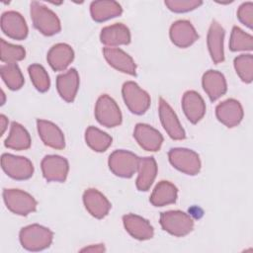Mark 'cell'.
<instances>
[{
  "label": "cell",
  "mask_w": 253,
  "mask_h": 253,
  "mask_svg": "<svg viewBox=\"0 0 253 253\" xmlns=\"http://www.w3.org/2000/svg\"><path fill=\"white\" fill-rule=\"evenodd\" d=\"M21 245L29 251H41L50 246L53 233L47 227L31 224L21 229L19 234Z\"/></svg>",
  "instance_id": "cell-1"
},
{
  "label": "cell",
  "mask_w": 253,
  "mask_h": 253,
  "mask_svg": "<svg viewBox=\"0 0 253 253\" xmlns=\"http://www.w3.org/2000/svg\"><path fill=\"white\" fill-rule=\"evenodd\" d=\"M30 13L34 27L42 35L53 36L60 32L61 26L58 17L43 4L33 1Z\"/></svg>",
  "instance_id": "cell-2"
},
{
  "label": "cell",
  "mask_w": 253,
  "mask_h": 253,
  "mask_svg": "<svg viewBox=\"0 0 253 253\" xmlns=\"http://www.w3.org/2000/svg\"><path fill=\"white\" fill-rule=\"evenodd\" d=\"M160 224L165 231L177 237L189 234L194 228L193 218L181 211H168L161 212Z\"/></svg>",
  "instance_id": "cell-3"
},
{
  "label": "cell",
  "mask_w": 253,
  "mask_h": 253,
  "mask_svg": "<svg viewBox=\"0 0 253 253\" xmlns=\"http://www.w3.org/2000/svg\"><path fill=\"white\" fill-rule=\"evenodd\" d=\"M139 157L127 150H115L109 156L110 170L118 177L130 178L138 167Z\"/></svg>",
  "instance_id": "cell-4"
},
{
  "label": "cell",
  "mask_w": 253,
  "mask_h": 253,
  "mask_svg": "<svg viewBox=\"0 0 253 253\" xmlns=\"http://www.w3.org/2000/svg\"><path fill=\"white\" fill-rule=\"evenodd\" d=\"M124 101L128 110L135 115L144 114L150 106V96L135 82L127 81L122 88Z\"/></svg>",
  "instance_id": "cell-5"
},
{
  "label": "cell",
  "mask_w": 253,
  "mask_h": 253,
  "mask_svg": "<svg viewBox=\"0 0 253 253\" xmlns=\"http://www.w3.org/2000/svg\"><path fill=\"white\" fill-rule=\"evenodd\" d=\"M3 200L7 209L19 215H28L37 210V201L22 190L4 189Z\"/></svg>",
  "instance_id": "cell-6"
},
{
  "label": "cell",
  "mask_w": 253,
  "mask_h": 253,
  "mask_svg": "<svg viewBox=\"0 0 253 253\" xmlns=\"http://www.w3.org/2000/svg\"><path fill=\"white\" fill-rule=\"evenodd\" d=\"M170 163L177 170L187 175H197L201 170V160L194 150L188 148H172L168 152Z\"/></svg>",
  "instance_id": "cell-7"
},
{
  "label": "cell",
  "mask_w": 253,
  "mask_h": 253,
  "mask_svg": "<svg viewBox=\"0 0 253 253\" xmlns=\"http://www.w3.org/2000/svg\"><path fill=\"white\" fill-rule=\"evenodd\" d=\"M95 117L100 125L114 127L122 123V113L116 101L109 95H101L95 106Z\"/></svg>",
  "instance_id": "cell-8"
},
{
  "label": "cell",
  "mask_w": 253,
  "mask_h": 253,
  "mask_svg": "<svg viewBox=\"0 0 253 253\" xmlns=\"http://www.w3.org/2000/svg\"><path fill=\"white\" fill-rule=\"evenodd\" d=\"M1 166L4 172L15 180H27L34 174L33 163L23 156L4 153L1 156Z\"/></svg>",
  "instance_id": "cell-9"
},
{
  "label": "cell",
  "mask_w": 253,
  "mask_h": 253,
  "mask_svg": "<svg viewBox=\"0 0 253 253\" xmlns=\"http://www.w3.org/2000/svg\"><path fill=\"white\" fill-rule=\"evenodd\" d=\"M42 171L48 182H64L66 180L69 165L66 158L59 155H46L42 160Z\"/></svg>",
  "instance_id": "cell-10"
},
{
  "label": "cell",
  "mask_w": 253,
  "mask_h": 253,
  "mask_svg": "<svg viewBox=\"0 0 253 253\" xmlns=\"http://www.w3.org/2000/svg\"><path fill=\"white\" fill-rule=\"evenodd\" d=\"M159 118L164 129L172 139L182 140L186 137L177 115L163 98L159 99Z\"/></svg>",
  "instance_id": "cell-11"
},
{
  "label": "cell",
  "mask_w": 253,
  "mask_h": 253,
  "mask_svg": "<svg viewBox=\"0 0 253 253\" xmlns=\"http://www.w3.org/2000/svg\"><path fill=\"white\" fill-rule=\"evenodd\" d=\"M2 32L11 39L24 40L28 36V26L24 17L16 11H7L1 16Z\"/></svg>",
  "instance_id": "cell-12"
},
{
  "label": "cell",
  "mask_w": 253,
  "mask_h": 253,
  "mask_svg": "<svg viewBox=\"0 0 253 253\" xmlns=\"http://www.w3.org/2000/svg\"><path fill=\"white\" fill-rule=\"evenodd\" d=\"M169 35L171 42L182 48L192 45L199 39V35L194 26L187 20L174 22L170 27Z\"/></svg>",
  "instance_id": "cell-13"
},
{
  "label": "cell",
  "mask_w": 253,
  "mask_h": 253,
  "mask_svg": "<svg viewBox=\"0 0 253 253\" xmlns=\"http://www.w3.org/2000/svg\"><path fill=\"white\" fill-rule=\"evenodd\" d=\"M215 116L221 124L227 127H233L242 121L243 109L237 100L227 99L216 106Z\"/></svg>",
  "instance_id": "cell-14"
},
{
  "label": "cell",
  "mask_w": 253,
  "mask_h": 253,
  "mask_svg": "<svg viewBox=\"0 0 253 253\" xmlns=\"http://www.w3.org/2000/svg\"><path fill=\"white\" fill-rule=\"evenodd\" d=\"M133 136L139 146L146 151L159 150L163 142L162 134L146 124H137L134 127Z\"/></svg>",
  "instance_id": "cell-15"
},
{
  "label": "cell",
  "mask_w": 253,
  "mask_h": 253,
  "mask_svg": "<svg viewBox=\"0 0 253 253\" xmlns=\"http://www.w3.org/2000/svg\"><path fill=\"white\" fill-rule=\"evenodd\" d=\"M83 204L87 211L99 219L105 217L111 210V203L96 189H88L84 192Z\"/></svg>",
  "instance_id": "cell-16"
},
{
  "label": "cell",
  "mask_w": 253,
  "mask_h": 253,
  "mask_svg": "<svg viewBox=\"0 0 253 253\" xmlns=\"http://www.w3.org/2000/svg\"><path fill=\"white\" fill-rule=\"evenodd\" d=\"M103 54L108 63L115 69L129 75L136 74V64L131 56L117 47H105Z\"/></svg>",
  "instance_id": "cell-17"
},
{
  "label": "cell",
  "mask_w": 253,
  "mask_h": 253,
  "mask_svg": "<svg viewBox=\"0 0 253 253\" xmlns=\"http://www.w3.org/2000/svg\"><path fill=\"white\" fill-rule=\"evenodd\" d=\"M182 109L192 124L200 122L206 114V104L201 95L193 90L185 92L182 98Z\"/></svg>",
  "instance_id": "cell-18"
},
{
  "label": "cell",
  "mask_w": 253,
  "mask_h": 253,
  "mask_svg": "<svg viewBox=\"0 0 253 253\" xmlns=\"http://www.w3.org/2000/svg\"><path fill=\"white\" fill-rule=\"evenodd\" d=\"M123 222L126 230L137 240H148L153 237L152 225L142 216L128 213L123 216Z\"/></svg>",
  "instance_id": "cell-19"
},
{
  "label": "cell",
  "mask_w": 253,
  "mask_h": 253,
  "mask_svg": "<svg viewBox=\"0 0 253 253\" xmlns=\"http://www.w3.org/2000/svg\"><path fill=\"white\" fill-rule=\"evenodd\" d=\"M37 126L39 135L45 145L54 149L64 148V135L56 125L45 120H38Z\"/></svg>",
  "instance_id": "cell-20"
},
{
  "label": "cell",
  "mask_w": 253,
  "mask_h": 253,
  "mask_svg": "<svg viewBox=\"0 0 253 253\" xmlns=\"http://www.w3.org/2000/svg\"><path fill=\"white\" fill-rule=\"evenodd\" d=\"M100 40L108 47L128 44L130 42V33L126 25L122 23L114 24L102 29Z\"/></svg>",
  "instance_id": "cell-21"
},
{
  "label": "cell",
  "mask_w": 253,
  "mask_h": 253,
  "mask_svg": "<svg viewBox=\"0 0 253 253\" xmlns=\"http://www.w3.org/2000/svg\"><path fill=\"white\" fill-rule=\"evenodd\" d=\"M224 30L216 21H212L208 32V48L211 57L214 63H220L224 60L223 51Z\"/></svg>",
  "instance_id": "cell-22"
},
{
  "label": "cell",
  "mask_w": 253,
  "mask_h": 253,
  "mask_svg": "<svg viewBox=\"0 0 253 253\" xmlns=\"http://www.w3.org/2000/svg\"><path fill=\"white\" fill-rule=\"evenodd\" d=\"M202 84L205 92L212 102L224 95L227 90L225 77L216 70H208L203 75Z\"/></svg>",
  "instance_id": "cell-23"
},
{
  "label": "cell",
  "mask_w": 253,
  "mask_h": 253,
  "mask_svg": "<svg viewBox=\"0 0 253 253\" xmlns=\"http://www.w3.org/2000/svg\"><path fill=\"white\" fill-rule=\"evenodd\" d=\"M74 51L67 43H56L47 52L46 59L50 67L55 71H62L72 62Z\"/></svg>",
  "instance_id": "cell-24"
},
{
  "label": "cell",
  "mask_w": 253,
  "mask_h": 253,
  "mask_svg": "<svg viewBox=\"0 0 253 253\" xmlns=\"http://www.w3.org/2000/svg\"><path fill=\"white\" fill-rule=\"evenodd\" d=\"M56 88L64 101L73 102L79 88V75L76 69L71 68L67 72L59 74L56 78Z\"/></svg>",
  "instance_id": "cell-25"
},
{
  "label": "cell",
  "mask_w": 253,
  "mask_h": 253,
  "mask_svg": "<svg viewBox=\"0 0 253 253\" xmlns=\"http://www.w3.org/2000/svg\"><path fill=\"white\" fill-rule=\"evenodd\" d=\"M136 172V188L139 191L149 190L157 174V164L155 159L153 157L139 158Z\"/></svg>",
  "instance_id": "cell-26"
},
{
  "label": "cell",
  "mask_w": 253,
  "mask_h": 253,
  "mask_svg": "<svg viewBox=\"0 0 253 253\" xmlns=\"http://www.w3.org/2000/svg\"><path fill=\"white\" fill-rule=\"evenodd\" d=\"M91 17L96 22H104L120 16L123 13L122 6L113 0L93 1L90 5Z\"/></svg>",
  "instance_id": "cell-27"
},
{
  "label": "cell",
  "mask_w": 253,
  "mask_h": 253,
  "mask_svg": "<svg viewBox=\"0 0 253 253\" xmlns=\"http://www.w3.org/2000/svg\"><path fill=\"white\" fill-rule=\"evenodd\" d=\"M177 196L178 189L174 184L169 181H160L153 189L149 201L154 207H164L174 204Z\"/></svg>",
  "instance_id": "cell-28"
},
{
  "label": "cell",
  "mask_w": 253,
  "mask_h": 253,
  "mask_svg": "<svg viewBox=\"0 0 253 253\" xmlns=\"http://www.w3.org/2000/svg\"><path fill=\"white\" fill-rule=\"evenodd\" d=\"M5 146L14 150H25L31 146V136L27 129L19 123L13 122L8 137L4 142Z\"/></svg>",
  "instance_id": "cell-29"
},
{
  "label": "cell",
  "mask_w": 253,
  "mask_h": 253,
  "mask_svg": "<svg viewBox=\"0 0 253 253\" xmlns=\"http://www.w3.org/2000/svg\"><path fill=\"white\" fill-rule=\"evenodd\" d=\"M85 140L88 146L97 152L106 151L112 144V137L95 126H89L85 131Z\"/></svg>",
  "instance_id": "cell-30"
},
{
  "label": "cell",
  "mask_w": 253,
  "mask_h": 253,
  "mask_svg": "<svg viewBox=\"0 0 253 253\" xmlns=\"http://www.w3.org/2000/svg\"><path fill=\"white\" fill-rule=\"evenodd\" d=\"M1 78L11 90H19L24 85V76L16 63H6L0 68Z\"/></svg>",
  "instance_id": "cell-31"
},
{
  "label": "cell",
  "mask_w": 253,
  "mask_h": 253,
  "mask_svg": "<svg viewBox=\"0 0 253 253\" xmlns=\"http://www.w3.org/2000/svg\"><path fill=\"white\" fill-rule=\"evenodd\" d=\"M229 48L232 51L240 50H252L253 38L251 35L245 33L239 27L234 26L231 31L229 40Z\"/></svg>",
  "instance_id": "cell-32"
},
{
  "label": "cell",
  "mask_w": 253,
  "mask_h": 253,
  "mask_svg": "<svg viewBox=\"0 0 253 253\" xmlns=\"http://www.w3.org/2000/svg\"><path fill=\"white\" fill-rule=\"evenodd\" d=\"M234 68L240 79L245 83L253 80V56L252 54H240L234 58Z\"/></svg>",
  "instance_id": "cell-33"
},
{
  "label": "cell",
  "mask_w": 253,
  "mask_h": 253,
  "mask_svg": "<svg viewBox=\"0 0 253 253\" xmlns=\"http://www.w3.org/2000/svg\"><path fill=\"white\" fill-rule=\"evenodd\" d=\"M28 71H29V75L32 80V83L38 91L43 93L49 89V86H50L49 76L46 70L42 65L37 63L32 64L28 67Z\"/></svg>",
  "instance_id": "cell-34"
},
{
  "label": "cell",
  "mask_w": 253,
  "mask_h": 253,
  "mask_svg": "<svg viewBox=\"0 0 253 253\" xmlns=\"http://www.w3.org/2000/svg\"><path fill=\"white\" fill-rule=\"evenodd\" d=\"M1 48V61L6 63H16L17 61L23 60L26 56V50L21 45H15L5 42L3 39L0 41Z\"/></svg>",
  "instance_id": "cell-35"
},
{
  "label": "cell",
  "mask_w": 253,
  "mask_h": 253,
  "mask_svg": "<svg viewBox=\"0 0 253 253\" xmlns=\"http://www.w3.org/2000/svg\"><path fill=\"white\" fill-rule=\"evenodd\" d=\"M203 4L200 0H166L165 5L175 13H185L200 7Z\"/></svg>",
  "instance_id": "cell-36"
},
{
  "label": "cell",
  "mask_w": 253,
  "mask_h": 253,
  "mask_svg": "<svg viewBox=\"0 0 253 253\" xmlns=\"http://www.w3.org/2000/svg\"><path fill=\"white\" fill-rule=\"evenodd\" d=\"M237 17L243 25H245L249 29H252V27H253V3L245 2V3L241 4L237 10Z\"/></svg>",
  "instance_id": "cell-37"
},
{
  "label": "cell",
  "mask_w": 253,
  "mask_h": 253,
  "mask_svg": "<svg viewBox=\"0 0 253 253\" xmlns=\"http://www.w3.org/2000/svg\"><path fill=\"white\" fill-rule=\"evenodd\" d=\"M106 249L104 247V244H96V245H90L88 247H85L81 249V252H104Z\"/></svg>",
  "instance_id": "cell-38"
},
{
  "label": "cell",
  "mask_w": 253,
  "mask_h": 253,
  "mask_svg": "<svg viewBox=\"0 0 253 253\" xmlns=\"http://www.w3.org/2000/svg\"><path fill=\"white\" fill-rule=\"evenodd\" d=\"M0 124H1V135H2L8 126V119L4 115L0 116Z\"/></svg>",
  "instance_id": "cell-39"
},
{
  "label": "cell",
  "mask_w": 253,
  "mask_h": 253,
  "mask_svg": "<svg viewBox=\"0 0 253 253\" xmlns=\"http://www.w3.org/2000/svg\"><path fill=\"white\" fill-rule=\"evenodd\" d=\"M2 101H1V105H3L4 103H5V94H4V92L2 91Z\"/></svg>",
  "instance_id": "cell-40"
}]
</instances>
